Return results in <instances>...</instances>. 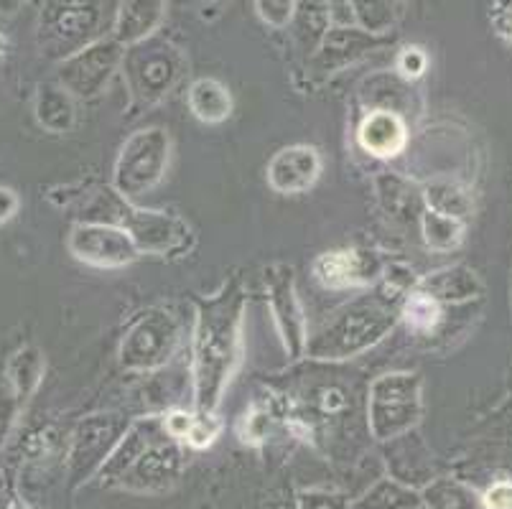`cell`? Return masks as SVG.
Masks as SVG:
<instances>
[{"label": "cell", "instance_id": "f546056e", "mask_svg": "<svg viewBox=\"0 0 512 509\" xmlns=\"http://www.w3.org/2000/svg\"><path fill=\"white\" fill-rule=\"evenodd\" d=\"M482 504L484 509H512V482L492 484L482 494Z\"/></svg>", "mask_w": 512, "mask_h": 509}, {"label": "cell", "instance_id": "7a4b0ae2", "mask_svg": "<svg viewBox=\"0 0 512 509\" xmlns=\"http://www.w3.org/2000/svg\"><path fill=\"white\" fill-rule=\"evenodd\" d=\"M105 0H44L41 44L51 56H72L100 26ZM85 49V46H82Z\"/></svg>", "mask_w": 512, "mask_h": 509}, {"label": "cell", "instance_id": "4316f807", "mask_svg": "<svg viewBox=\"0 0 512 509\" xmlns=\"http://www.w3.org/2000/svg\"><path fill=\"white\" fill-rule=\"evenodd\" d=\"M398 72L406 79H418L428 67V56L421 46H406V49L398 54V62H395Z\"/></svg>", "mask_w": 512, "mask_h": 509}, {"label": "cell", "instance_id": "3957f363", "mask_svg": "<svg viewBox=\"0 0 512 509\" xmlns=\"http://www.w3.org/2000/svg\"><path fill=\"white\" fill-rule=\"evenodd\" d=\"M421 415L418 380L393 375L375 382L370 400V428L375 438H395L406 433Z\"/></svg>", "mask_w": 512, "mask_h": 509}, {"label": "cell", "instance_id": "d6986e66", "mask_svg": "<svg viewBox=\"0 0 512 509\" xmlns=\"http://www.w3.org/2000/svg\"><path fill=\"white\" fill-rule=\"evenodd\" d=\"M349 11L370 34H388L400 16V0H349Z\"/></svg>", "mask_w": 512, "mask_h": 509}, {"label": "cell", "instance_id": "4dcf8cb0", "mask_svg": "<svg viewBox=\"0 0 512 509\" xmlns=\"http://www.w3.org/2000/svg\"><path fill=\"white\" fill-rule=\"evenodd\" d=\"M16 212H18L16 191L6 189V186H0V224L8 222V219H11Z\"/></svg>", "mask_w": 512, "mask_h": 509}, {"label": "cell", "instance_id": "ac0fdd59", "mask_svg": "<svg viewBox=\"0 0 512 509\" xmlns=\"http://www.w3.org/2000/svg\"><path fill=\"white\" fill-rule=\"evenodd\" d=\"M426 509H484L482 497L456 479H431L421 489Z\"/></svg>", "mask_w": 512, "mask_h": 509}, {"label": "cell", "instance_id": "d6a6232c", "mask_svg": "<svg viewBox=\"0 0 512 509\" xmlns=\"http://www.w3.org/2000/svg\"><path fill=\"white\" fill-rule=\"evenodd\" d=\"M332 11H339V8H349V0H329Z\"/></svg>", "mask_w": 512, "mask_h": 509}, {"label": "cell", "instance_id": "83f0119b", "mask_svg": "<svg viewBox=\"0 0 512 509\" xmlns=\"http://www.w3.org/2000/svg\"><path fill=\"white\" fill-rule=\"evenodd\" d=\"M220 436V423L212 418H194L192 431L186 436V443L194 448H207L212 446L214 438Z\"/></svg>", "mask_w": 512, "mask_h": 509}, {"label": "cell", "instance_id": "277c9868", "mask_svg": "<svg viewBox=\"0 0 512 509\" xmlns=\"http://www.w3.org/2000/svg\"><path fill=\"white\" fill-rule=\"evenodd\" d=\"M169 163V135L164 130H143L128 140L118 161V189L138 196L161 181Z\"/></svg>", "mask_w": 512, "mask_h": 509}, {"label": "cell", "instance_id": "cb8c5ba5", "mask_svg": "<svg viewBox=\"0 0 512 509\" xmlns=\"http://www.w3.org/2000/svg\"><path fill=\"white\" fill-rule=\"evenodd\" d=\"M403 314H406L408 324L416 326V329H434L439 324V301L434 296H428V293H416L406 301L403 306Z\"/></svg>", "mask_w": 512, "mask_h": 509}, {"label": "cell", "instance_id": "836d02e7", "mask_svg": "<svg viewBox=\"0 0 512 509\" xmlns=\"http://www.w3.org/2000/svg\"><path fill=\"white\" fill-rule=\"evenodd\" d=\"M8 509H29V507H26V504H23V502H13Z\"/></svg>", "mask_w": 512, "mask_h": 509}, {"label": "cell", "instance_id": "8992f818", "mask_svg": "<svg viewBox=\"0 0 512 509\" xmlns=\"http://www.w3.org/2000/svg\"><path fill=\"white\" fill-rule=\"evenodd\" d=\"M120 41H97L67 56L59 69V82L67 92L79 97L95 95L102 84L107 82L115 64L120 62Z\"/></svg>", "mask_w": 512, "mask_h": 509}, {"label": "cell", "instance_id": "44dd1931", "mask_svg": "<svg viewBox=\"0 0 512 509\" xmlns=\"http://www.w3.org/2000/svg\"><path fill=\"white\" fill-rule=\"evenodd\" d=\"M36 115H39L41 125L49 130H62L67 128L72 120V102L64 87H41L39 100H36Z\"/></svg>", "mask_w": 512, "mask_h": 509}, {"label": "cell", "instance_id": "5b68a950", "mask_svg": "<svg viewBox=\"0 0 512 509\" xmlns=\"http://www.w3.org/2000/svg\"><path fill=\"white\" fill-rule=\"evenodd\" d=\"M69 250L77 260L95 268H123L141 255L136 237L110 224H79L69 237Z\"/></svg>", "mask_w": 512, "mask_h": 509}, {"label": "cell", "instance_id": "4fadbf2b", "mask_svg": "<svg viewBox=\"0 0 512 509\" xmlns=\"http://www.w3.org/2000/svg\"><path fill=\"white\" fill-rule=\"evenodd\" d=\"M360 146L377 158L398 156L408 143V130L403 120L390 110L370 112L360 125Z\"/></svg>", "mask_w": 512, "mask_h": 509}, {"label": "cell", "instance_id": "e575fe53", "mask_svg": "<svg viewBox=\"0 0 512 509\" xmlns=\"http://www.w3.org/2000/svg\"><path fill=\"white\" fill-rule=\"evenodd\" d=\"M6 49H8V41L3 39V36H0V54H3V51H6Z\"/></svg>", "mask_w": 512, "mask_h": 509}, {"label": "cell", "instance_id": "1f68e13d", "mask_svg": "<svg viewBox=\"0 0 512 509\" xmlns=\"http://www.w3.org/2000/svg\"><path fill=\"white\" fill-rule=\"evenodd\" d=\"M23 6V0H0V13H16Z\"/></svg>", "mask_w": 512, "mask_h": 509}, {"label": "cell", "instance_id": "f1b7e54d", "mask_svg": "<svg viewBox=\"0 0 512 509\" xmlns=\"http://www.w3.org/2000/svg\"><path fill=\"white\" fill-rule=\"evenodd\" d=\"M490 23L502 39L512 44V0H492Z\"/></svg>", "mask_w": 512, "mask_h": 509}, {"label": "cell", "instance_id": "52a82bcc", "mask_svg": "<svg viewBox=\"0 0 512 509\" xmlns=\"http://www.w3.org/2000/svg\"><path fill=\"white\" fill-rule=\"evenodd\" d=\"M161 436H153L146 443L136 461L125 469L115 487L130 489V492H161L171 487L181 469V454L174 441H158Z\"/></svg>", "mask_w": 512, "mask_h": 509}, {"label": "cell", "instance_id": "5bb4252c", "mask_svg": "<svg viewBox=\"0 0 512 509\" xmlns=\"http://www.w3.org/2000/svg\"><path fill=\"white\" fill-rule=\"evenodd\" d=\"M166 0H123L115 23V39L120 44H138L164 18Z\"/></svg>", "mask_w": 512, "mask_h": 509}, {"label": "cell", "instance_id": "7402d4cb", "mask_svg": "<svg viewBox=\"0 0 512 509\" xmlns=\"http://www.w3.org/2000/svg\"><path fill=\"white\" fill-rule=\"evenodd\" d=\"M423 235H426V242L431 250H454L464 237V224L462 219L446 217V214L439 212H428L423 217Z\"/></svg>", "mask_w": 512, "mask_h": 509}, {"label": "cell", "instance_id": "484cf974", "mask_svg": "<svg viewBox=\"0 0 512 509\" xmlns=\"http://www.w3.org/2000/svg\"><path fill=\"white\" fill-rule=\"evenodd\" d=\"M299 509H349V502L329 489H309L299 494Z\"/></svg>", "mask_w": 512, "mask_h": 509}, {"label": "cell", "instance_id": "7c38bea8", "mask_svg": "<svg viewBox=\"0 0 512 509\" xmlns=\"http://www.w3.org/2000/svg\"><path fill=\"white\" fill-rule=\"evenodd\" d=\"M380 270L377 260H370V255L357 250H339L321 255L314 265L316 278L327 288H349V286H365L375 278Z\"/></svg>", "mask_w": 512, "mask_h": 509}, {"label": "cell", "instance_id": "603a6c76", "mask_svg": "<svg viewBox=\"0 0 512 509\" xmlns=\"http://www.w3.org/2000/svg\"><path fill=\"white\" fill-rule=\"evenodd\" d=\"M41 375V359L34 349H23L8 364V380L13 382V390H16L18 400H26L31 390L36 387Z\"/></svg>", "mask_w": 512, "mask_h": 509}, {"label": "cell", "instance_id": "30bf717a", "mask_svg": "<svg viewBox=\"0 0 512 509\" xmlns=\"http://www.w3.org/2000/svg\"><path fill=\"white\" fill-rule=\"evenodd\" d=\"M321 174V158L309 146H291L276 153L268 166V181L281 194H301L311 189Z\"/></svg>", "mask_w": 512, "mask_h": 509}, {"label": "cell", "instance_id": "6da1fadb", "mask_svg": "<svg viewBox=\"0 0 512 509\" xmlns=\"http://www.w3.org/2000/svg\"><path fill=\"white\" fill-rule=\"evenodd\" d=\"M237 362L235 321L225 314L204 316L197 342V382L199 408L212 410L220 403L222 385L230 380L232 364Z\"/></svg>", "mask_w": 512, "mask_h": 509}, {"label": "cell", "instance_id": "ba28073f", "mask_svg": "<svg viewBox=\"0 0 512 509\" xmlns=\"http://www.w3.org/2000/svg\"><path fill=\"white\" fill-rule=\"evenodd\" d=\"M120 433H123V426L113 418L87 420L79 426L72 454H69V471H72L74 484L87 482L92 474L105 466V461L120 443Z\"/></svg>", "mask_w": 512, "mask_h": 509}, {"label": "cell", "instance_id": "ffe728a7", "mask_svg": "<svg viewBox=\"0 0 512 509\" xmlns=\"http://www.w3.org/2000/svg\"><path fill=\"white\" fill-rule=\"evenodd\" d=\"M426 199L431 212L446 214V217L454 219H464L474 207L472 194H469L462 184H451V181H441V184L428 186Z\"/></svg>", "mask_w": 512, "mask_h": 509}, {"label": "cell", "instance_id": "8fae6325", "mask_svg": "<svg viewBox=\"0 0 512 509\" xmlns=\"http://www.w3.org/2000/svg\"><path fill=\"white\" fill-rule=\"evenodd\" d=\"M380 44H383V36L370 34L365 28H329L324 41L316 49V67L321 72L347 67V64H352Z\"/></svg>", "mask_w": 512, "mask_h": 509}, {"label": "cell", "instance_id": "d4e9b609", "mask_svg": "<svg viewBox=\"0 0 512 509\" xmlns=\"http://www.w3.org/2000/svg\"><path fill=\"white\" fill-rule=\"evenodd\" d=\"M255 8L268 26L283 28L293 21L296 0H255Z\"/></svg>", "mask_w": 512, "mask_h": 509}, {"label": "cell", "instance_id": "9c48e42d", "mask_svg": "<svg viewBox=\"0 0 512 509\" xmlns=\"http://www.w3.org/2000/svg\"><path fill=\"white\" fill-rule=\"evenodd\" d=\"M179 69V51L164 41H146V44L133 46L128 54L130 77L141 90H148V95H161L169 90L171 82L179 77Z\"/></svg>", "mask_w": 512, "mask_h": 509}, {"label": "cell", "instance_id": "9a60e30c", "mask_svg": "<svg viewBox=\"0 0 512 509\" xmlns=\"http://www.w3.org/2000/svg\"><path fill=\"white\" fill-rule=\"evenodd\" d=\"M332 21V6L329 0H296L293 11V34L306 51H316L324 41Z\"/></svg>", "mask_w": 512, "mask_h": 509}, {"label": "cell", "instance_id": "e0dca14e", "mask_svg": "<svg viewBox=\"0 0 512 509\" xmlns=\"http://www.w3.org/2000/svg\"><path fill=\"white\" fill-rule=\"evenodd\" d=\"M423 499L416 487L398 482V479H383L370 492L362 494L349 509H421Z\"/></svg>", "mask_w": 512, "mask_h": 509}, {"label": "cell", "instance_id": "2e32d148", "mask_svg": "<svg viewBox=\"0 0 512 509\" xmlns=\"http://www.w3.org/2000/svg\"><path fill=\"white\" fill-rule=\"evenodd\" d=\"M189 107L204 123H220L232 110L230 90L217 79H197L189 90Z\"/></svg>", "mask_w": 512, "mask_h": 509}]
</instances>
